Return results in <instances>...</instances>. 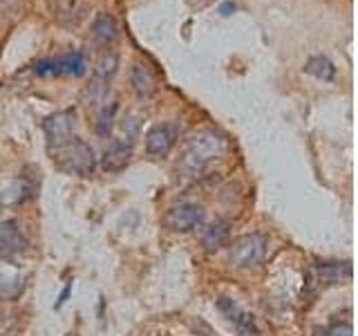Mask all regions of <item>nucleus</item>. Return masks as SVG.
Wrapping results in <instances>:
<instances>
[{
	"instance_id": "f257e3e1",
	"label": "nucleus",
	"mask_w": 358,
	"mask_h": 336,
	"mask_svg": "<svg viewBox=\"0 0 358 336\" xmlns=\"http://www.w3.org/2000/svg\"><path fill=\"white\" fill-rule=\"evenodd\" d=\"M227 148H229V144L217 130H199L184 146L179 168H182L184 175L199 177L227 155Z\"/></svg>"
},
{
	"instance_id": "f03ea898",
	"label": "nucleus",
	"mask_w": 358,
	"mask_h": 336,
	"mask_svg": "<svg viewBox=\"0 0 358 336\" xmlns=\"http://www.w3.org/2000/svg\"><path fill=\"white\" fill-rule=\"evenodd\" d=\"M268 249V240L260 233H249L242 235V238L235 240L229 246V265L233 269H240V272H249L255 269L264 260Z\"/></svg>"
},
{
	"instance_id": "7ed1b4c3",
	"label": "nucleus",
	"mask_w": 358,
	"mask_h": 336,
	"mask_svg": "<svg viewBox=\"0 0 358 336\" xmlns=\"http://www.w3.org/2000/svg\"><path fill=\"white\" fill-rule=\"evenodd\" d=\"M54 153H61V160L65 164L67 171H72L81 177L92 175L94 166H96V155L94 148L90 144H85L83 139L74 137L72 141H67L61 148H56Z\"/></svg>"
},
{
	"instance_id": "20e7f679",
	"label": "nucleus",
	"mask_w": 358,
	"mask_h": 336,
	"mask_svg": "<svg viewBox=\"0 0 358 336\" xmlns=\"http://www.w3.org/2000/svg\"><path fill=\"white\" fill-rule=\"evenodd\" d=\"M45 137H48L50 148H61L67 141H72L76 137V110H61L54 112L48 119L43 121Z\"/></svg>"
},
{
	"instance_id": "39448f33",
	"label": "nucleus",
	"mask_w": 358,
	"mask_h": 336,
	"mask_svg": "<svg viewBox=\"0 0 358 336\" xmlns=\"http://www.w3.org/2000/svg\"><path fill=\"white\" fill-rule=\"evenodd\" d=\"M36 74L38 76H83L87 72V59L83 52H70L59 59H45L36 63Z\"/></svg>"
},
{
	"instance_id": "423d86ee",
	"label": "nucleus",
	"mask_w": 358,
	"mask_h": 336,
	"mask_svg": "<svg viewBox=\"0 0 358 336\" xmlns=\"http://www.w3.org/2000/svg\"><path fill=\"white\" fill-rule=\"evenodd\" d=\"M206 220V213L199 204H190V202H184V204H175L166 211L164 216V224L171 231L177 233H188L199 229Z\"/></svg>"
},
{
	"instance_id": "0eeeda50",
	"label": "nucleus",
	"mask_w": 358,
	"mask_h": 336,
	"mask_svg": "<svg viewBox=\"0 0 358 336\" xmlns=\"http://www.w3.org/2000/svg\"><path fill=\"white\" fill-rule=\"evenodd\" d=\"M179 137V126L173 121L157 123L148 132H145V153L150 157H166L175 148Z\"/></svg>"
},
{
	"instance_id": "6e6552de",
	"label": "nucleus",
	"mask_w": 358,
	"mask_h": 336,
	"mask_svg": "<svg viewBox=\"0 0 358 336\" xmlns=\"http://www.w3.org/2000/svg\"><path fill=\"white\" fill-rule=\"evenodd\" d=\"M27 238L20 231V224L16 220H3L0 222V258L11 260L27 251Z\"/></svg>"
},
{
	"instance_id": "1a4fd4ad",
	"label": "nucleus",
	"mask_w": 358,
	"mask_h": 336,
	"mask_svg": "<svg viewBox=\"0 0 358 336\" xmlns=\"http://www.w3.org/2000/svg\"><path fill=\"white\" fill-rule=\"evenodd\" d=\"M132 150H134V139L123 137V139H112L108 144V148L101 155V166H103L106 173H121L132 160Z\"/></svg>"
},
{
	"instance_id": "9d476101",
	"label": "nucleus",
	"mask_w": 358,
	"mask_h": 336,
	"mask_svg": "<svg viewBox=\"0 0 358 336\" xmlns=\"http://www.w3.org/2000/svg\"><path fill=\"white\" fill-rule=\"evenodd\" d=\"M217 307L224 312V316L231 321V325L235 328V332H238V336H260V332H257V328H255L253 316H249L244 309H240L233 300L220 298Z\"/></svg>"
},
{
	"instance_id": "9b49d317",
	"label": "nucleus",
	"mask_w": 358,
	"mask_h": 336,
	"mask_svg": "<svg viewBox=\"0 0 358 336\" xmlns=\"http://www.w3.org/2000/svg\"><path fill=\"white\" fill-rule=\"evenodd\" d=\"M130 83L139 99H150L157 92V76L148 63H134L130 72Z\"/></svg>"
},
{
	"instance_id": "f8f14e48",
	"label": "nucleus",
	"mask_w": 358,
	"mask_h": 336,
	"mask_svg": "<svg viewBox=\"0 0 358 336\" xmlns=\"http://www.w3.org/2000/svg\"><path fill=\"white\" fill-rule=\"evenodd\" d=\"M229 242V224L224 220L210 222L208 227L201 231V244L206 246V251H220L222 246H227Z\"/></svg>"
},
{
	"instance_id": "ddd939ff",
	"label": "nucleus",
	"mask_w": 358,
	"mask_h": 336,
	"mask_svg": "<svg viewBox=\"0 0 358 336\" xmlns=\"http://www.w3.org/2000/svg\"><path fill=\"white\" fill-rule=\"evenodd\" d=\"M92 31H94V38L101 45H112L119 38V25L110 14H99L92 25Z\"/></svg>"
},
{
	"instance_id": "4468645a",
	"label": "nucleus",
	"mask_w": 358,
	"mask_h": 336,
	"mask_svg": "<svg viewBox=\"0 0 358 336\" xmlns=\"http://www.w3.org/2000/svg\"><path fill=\"white\" fill-rule=\"evenodd\" d=\"M316 274H318V283H322V285H336V283H341L343 278L352 276V267L347 265V262L345 265H341V262H327V265H318Z\"/></svg>"
},
{
	"instance_id": "2eb2a0df",
	"label": "nucleus",
	"mask_w": 358,
	"mask_h": 336,
	"mask_svg": "<svg viewBox=\"0 0 358 336\" xmlns=\"http://www.w3.org/2000/svg\"><path fill=\"white\" fill-rule=\"evenodd\" d=\"M305 72L320 78V81H334L336 78V67L327 56H311L305 65Z\"/></svg>"
},
{
	"instance_id": "dca6fc26",
	"label": "nucleus",
	"mask_w": 358,
	"mask_h": 336,
	"mask_svg": "<svg viewBox=\"0 0 358 336\" xmlns=\"http://www.w3.org/2000/svg\"><path fill=\"white\" fill-rule=\"evenodd\" d=\"M25 289L22 276H0V300H14Z\"/></svg>"
},
{
	"instance_id": "f3484780",
	"label": "nucleus",
	"mask_w": 358,
	"mask_h": 336,
	"mask_svg": "<svg viewBox=\"0 0 358 336\" xmlns=\"http://www.w3.org/2000/svg\"><path fill=\"white\" fill-rule=\"evenodd\" d=\"M117 70H119V54H117V52H108V54H103V59L99 61L96 72H94V78H99V81L108 83L110 78L117 74Z\"/></svg>"
},
{
	"instance_id": "a211bd4d",
	"label": "nucleus",
	"mask_w": 358,
	"mask_h": 336,
	"mask_svg": "<svg viewBox=\"0 0 358 336\" xmlns=\"http://www.w3.org/2000/svg\"><path fill=\"white\" fill-rule=\"evenodd\" d=\"M117 101L115 104H110L106 106L103 110H101V115H99V121H96V134L99 137H110V132H112V126H115V115H117Z\"/></svg>"
},
{
	"instance_id": "6ab92c4d",
	"label": "nucleus",
	"mask_w": 358,
	"mask_h": 336,
	"mask_svg": "<svg viewBox=\"0 0 358 336\" xmlns=\"http://www.w3.org/2000/svg\"><path fill=\"white\" fill-rule=\"evenodd\" d=\"M327 336H354V330H352V323L350 321H343V323H331L329 330H327Z\"/></svg>"
}]
</instances>
